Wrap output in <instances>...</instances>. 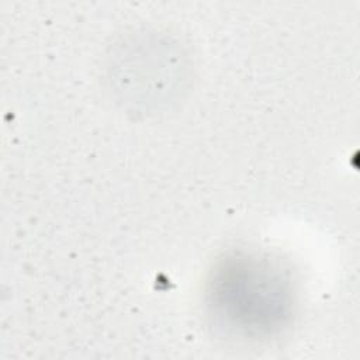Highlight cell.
Instances as JSON below:
<instances>
[{
    "instance_id": "1",
    "label": "cell",
    "mask_w": 360,
    "mask_h": 360,
    "mask_svg": "<svg viewBox=\"0 0 360 360\" xmlns=\"http://www.w3.org/2000/svg\"><path fill=\"white\" fill-rule=\"evenodd\" d=\"M212 295L233 323L264 329L284 315L287 292L278 271L266 262L231 260L219 269Z\"/></svg>"
}]
</instances>
